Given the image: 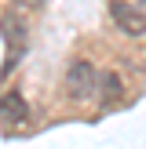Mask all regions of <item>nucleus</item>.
Wrapping results in <instances>:
<instances>
[{
	"mask_svg": "<svg viewBox=\"0 0 146 149\" xmlns=\"http://www.w3.org/2000/svg\"><path fill=\"white\" fill-rule=\"evenodd\" d=\"M99 84H102V77H99V69H95L91 62L77 58V62H69V65H66V95H69L73 102L91 98Z\"/></svg>",
	"mask_w": 146,
	"mask_h": 149,
	"instance_id": "f257e3e1",
	"label": "nucleus"
},
{
	"mask_svg": "<svg viewBox=\"0 0 146 149\" xmlns=\"http://www.w3.org/2000/svg\"><path fill=\"white\" fill-rule=\"evenodd\" d=\"M110 18L117 22V29L128 36H142L146 33V15L139 7H131L128 0H110Z\"/></svg>",
	"mask_w": 146,
	"mask_h": 149,
	"instance_id": "f03ea898",
	"label": "nucleus"
},
{
	"mask_svg": "<svg viewBox=\"0 0 146 149\" xmlns=\"http://www.w3.org/2000/svg\"><path fill=\"white\" fill-rule=\"evenodd\" d=\"M0 120H4L7 127H22V124L29 120V106H26V98H22L18 91H7L4 98H0Z\"/></svg>",
	"mask_w": 146,
	"mask_h": 149,
	"instance_id": "7ed1b4c3",
	"label": "nucleus"
},
{
	"mask_svg": "<svg viewBox=\"0 0 146 149\" xmlns=\"http://www.w3.org/2000/svg\"><path fill=\"white\" fill-rule=\"evenodd\" d=\"M99 91H102V106H113V102L124 95V80L117 77V73H106L102 84H99Z\"/></svg>",
	"mask_w": 146,
	"mask_h": 149,
	"instance_id": "20e7f679",
	"label": "nucleus"
},
{
	"mask_svg": "<svg viewBox=\"0 0 146 149\" xmlns=\"http://www.w3.org/2000/svg\"><path fill=\"white\" fill-rule=\"evenodd\" d=\"M18 7H26V11H36V7H44V0H15Z\"/></svg>",
	"mask_w": 146,
	"mask_h": 149,
	"instance_id": "39448f33",
	"label": "nucleus"
},
{
	"mask_svg": "<svg viewBox=\"0 0 146 149\" xmlns=\"http://www.w3.org/2000/svg\"><path fill=\"white\" fill-rule=\"evenodd\" d=\"M139 4H142V7H146V0H139Z\"/></svg>",
	"mask_w": 146,
	"mask_h": 149,
	"instance_id": "423d86ee",
	"label": "nucleus"
}]
</instances>
